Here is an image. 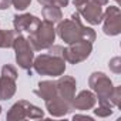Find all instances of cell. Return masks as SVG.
<instances>
[{
  "label": "cell",
  "instance_id": "cell-11",
  "mask_svg": "<svg viewBox=\"0 0 121 121\" xmlns=\"http://www.w3.org/2000/svg\"><path fill=\"white\" fill-rule=\"evenodd\" d=\"M46 105H47L48 112H50L51 115H56V117H61V115L67 114V112L73 108L71 103L66 101L64 98H61L60 95H54L53 98L47 100V101H46Z\"/></svg>",
  "mask_w": 121,
  "mask_h": 121
},
{
  "label": "cell",
  "instance_id": "cell-16",
  "mask_svg": "<svg viewBox=\"0 0 121 121\" xmlns=\"http://www.w3.org/2000/svg\"><path fill=\"white\" fill-rule=\"evenodd\" d=\"M43 17L50 23H58V22H61L63 14H61L60 7H57V6H44L43 7Z\"/></svg>",
  "mask_w": 121,
  "mask_h": 121
},
{
  "label": "cell",
  "instance_id": "cell-8",
  "mask_svg": "<svg viewBox=\"0 0 121 121\" xmlns=\"http://www.w3.org/2000/svg\"><path fill=\"white\" fill-rule=\"evenodd\" d=\"M40 19H37L33 14H22V16H14L13 24H14V30L17 33H23L27 31L29 34L33 33L36 30V27L40 24Z\"/></svg>",
  "mask_w": 121,
  "mask_h": 121
},
{
  "label": "cell",
  "instance_id": "cell-20",
  "mask_svg": "<svg viewBox=\"0 0 121 121\" xmlns=\"http://www.w3.org/2000/svg\"><path fill=\"white\" fill-rule=\"evenodd\" d=\"M31 3V0H12V4L17 10H26Z\"/></svg>",
  "mask_w": 121,
  "mask_h": 121
},
{
  "label": "cell",
  "instance_id": "cell-6",
  "mask_svg": "<svg viewBox=\"0 0 121 121\" xmlns=\"http://www.w3.org/2000/svg\"><path fill=\"white\" fill-rule=\"evenodd\" d=\"M14 50H16V61L17 64L24 69V70H29L31 66H33V58H34V50L30 44V41L27 39H24L23 36H19L13 40V46Z\"/></svg>",
  "mask_w": 121,
  "mask_h": 121
},
{
  "label": "cell",
  "instance_id": "cell-4",
  "mask_svg": "<svg viewBox=\"0 0 121 121\" xmlns=\"http://www.w3.org/2000/svg\"><path fill=\"white\" fill-rule=\"evenodd\" d=\"M88 83H90V87L97 93L100 104H104V105H108L112 108V105L110 103V94L114 90L111 80L104 73H93L90 76Z\"/></svg>",
  "mask_w": 121,
  "mask_h": 121
},
{
  "label": "cell",
  "instance_id": "cell-22",
  "mask_svg": "<svg viewBox=\"0 0 121 121\" xmlns=\"http://www.w3.org/2000/svg\"><path fill=\"white\" fill-rule=\"evenodd\" d=\"M69 4V0H51L50 6H57V7H66Z\"/></svg>",
  "mask_w": 121,
  "mask_h": 121
},
{
  "label": "cell",
  "instance_id": "cell-17",
  "mask_svg": "<svg viewBox=\"0 0 121 121\" xmlns=\"http://www.w3.org/2000/svg\"><path fill=\"white\" fill-rule=\"evenodd\" d=\"M14 33L12 30H0V47L9 48L13 46Z\"/></svg>",
  "mask_w": 121,
  "mask_h": 121
},
{
  "label": "cell",
  "instance_id": "cell-26",
  "mask_svg": "<svg viewBox=\"0 0 121 121\" xmlns=\"http://www.w3.org/2000/svg\"><path fill=\"white\" fill-rule=\"evenodd\" d=\"M39 3H41L43 6H50L51 4V0H39Z\"/></svg>",
  "mask_w": 121,
  "mask_h": 121
},
{
  "label": "cell",
  "instance_id": "cell-14",
  "mask_svg": "<svg viewBox=\"0 0 121 121\" xmlns=\"http://www.w3.org/2000/svg\"><path fill=\"white\" fill-rule=\"evenodd\" d=\"M16 93V80L2 76L0 77V100H9Z\"/></svg>",
  "mask_w": 121,
  "mask_h": 121
},
{
  "label": "cell",
  "instance_id": "cell-12",
  "mask_svg": "<svg viewBox=\"0 0 121 121\" xmlns=\"http://www.w3.org/2000/svg\"><path fill=\"white\" fill-rule=\"evenodd\" d=\"M94 104H95V95H94L91 91H87V90L81 91V93H80L77 97H74L73 101H71V105H73L74 108H77V110H81V111H86V110L93 108Z\"/></svg>",
  "mask_w": 121,
  "mask_h": 121
},
{
  "label": "cell",
  "instance_id": "cell-19",
  "mask_svg": "<svg viewBox=\"0 0 121 121\" xmlns=\"http://www.w3.org/2000/svg\"><path fill=\"white\" fill-rule=\"evenodd\" d=\"M94 112H95L98 117H108V115L112 114V110H111V107H108V105L100 104V107H98L97 110H94Z\"/></svg>",
  "mask_w": 121,
  "mask_h": 121
},
{
  "label": "cell",
  "instance_id": "cell-9",
  "mask_svg": "<svg viewBox=\"0 0 121 121\" xmlns=\"http://www.w3.org/2000/svg\"><path fill=\"white\" fill-rule=\"evenodd\" d=\"M56 86H57V95H60L69 103L73 101L76 93V80L73 77L64 76L58 81H56Z\"/></svg>",
  "mask_w": 121,
  "mask_h": 121
},
{
  "label": "cell",
  "instance_id": "cell-7",
  "mask_svg": "<svg viewBox=\"0 0 121 121\" xmlns=\"http://www.w3.org/2000/svg\"><path fill=\"white\" fill-rule=\"evenodd\" d=\"M104 26L103 30L107 36H117L121 31V12L117 6H110L103 14Z\"/></svg>",
  "mask_w": 121,
  "mask_h": 121
},
{
  "label": "cell",
  "instance_id": "cell-3",
  "mask_svg": "<svg viewBox=\"0 0 121 121\" xmlns=\"http://www.w3.org/2000/svg\"><path fill=\"white\" fill-rule=\"evenodd\" d=\"M56 39V30L53 27V23L44 20L40 22V24L36 27V30L33 33H30L29 36V41L33 47V50H43V48H48L53 46Z\"/></svg>",
  "mask_w": 121,
  "mask_h": 121
},
{
  "label": "cell",
  "instance_id": "cell-25",
  "mask_svg": "<svg viewBox=\"0 0 121 121\" xmlns=\"http://www.w3.org/2000/svg\"><path fill=\"white\" fill-rule=\"evenodd\" d=\"M91 2L95 3V4H98V6L101 7V6H105V4L108 3V0H91Z\"/></svg>",
  "mask_w": 121,
  "mask_h": 121
},
{
  "label": "cell",
  "instance_id": "cell-15",
  "mask_svg": "<svg viewBox=\"0 0 121 121\" xmlns=\"http://www.w3.org/2000/svg\"><path fill=\"white\" fill-rule=\"evenodd\" d=\"M39 97H41L44 101L53 98L54 95H57V86L53 81H41L39 84V88L34 91Z\"/></svg>",
  "mask_w": 121,
  "mask_h": 121
},
{
  "label": "cell",
  "instance_id": "cell-24",
  "mask_svg": "<svg viewBox=\"0 0 121 121\" xmlns=\"http://www.w3.org/2000/svg\"><path fill=\"white\" fill-rule=\"evenodd\" d=\"M87 2H88V0H74V6L77 7V12H78V10H80V9L84 6Z\"/></svg>",
  "mask_w": 121,
  "mask_h": 121
},
{
  "label": "cell",
  "instance_id": "cell-29",
  "mask_svg": "<svg viewBox=\"0 0 121 121\" xmlns=\"http://www.w3.org/2000/svg\"><path fill=\"white\" fill-rule=\"evenodd\" d=\"M115 2H117V3H118V2H120V0H115Z\"/></svg>",
  "mask_w": 121,
  "mask_h": 121
},
{
  "label": "cell",
  "instance_id": "cell-5",
  "mask_svg": "<svg viewBox=\"0 0 121 121\" xmlns=\"http://www.w3.org/2000/svg\"><path fill=\"white\" fill-rule=\"evenodd\" d=\"M93 50V43L80 39L74 43H70L67 48H63V58L71 64H77L86 60Z\"/></svg>",
  "mask_w": 121,
  "mask_h": 121
},
{
  "label": "cell",
  "instance_id": "cell-23",
  "mask_svg": "<svg viewBox=\"0 0 121 121\" xmlns=\"http://www.w3.org/2000/svg\"><path fill=\"white\" fill-rule=\"evenodd\" d=\"M10 4H12V0H0V10L9 9Z\"/></svg>",
  "mask_w": 121,
  "mask_h": 121
},
{
  "label": "cell",
  "instance_id": "cell-28",
  "mask_svg": "<svg viewBox=\"0 0 121 121\" xmlns=\"http://www.w3.org/2000/svg\"><path fill=\"white\" fill-rule=\"evenodd\" d=\"M0 112H2V107H0Z\"/></svg>",
  "mask_w": 121,
  "mask_h": 121
},
{
  "label": "cell",
  "instance_id": "cell-10",
  "mask_svg": "<svg viewBox=\"0 0 121 121\" xmlns=\"http://www.w3.org/2000/svg\"><path fill=\"white\" fill-rule=\"evenodd\" d=\"M78 14H81L84 17V20H87L90 24H98L103 22V10L98 4L93 3L91 0L88 2L78 10Z\"/></svg>",
  "mask_w": 121,
  "mask_h": 121
},
{
  "label": "cell",
  "instance_id": "cell-21",
  "mask_svg": "<svg viewBox=\"0 0 121 121\" xmlns=\"http://www.w3.org/2000/svg\"><path fill=\"white\" fill-rule=\"evenodd\" d=\"M110 69L114 71V73H120L121 71V58L120 57H114L111 61H110Z\"/></svg>",
  "mask_w": 121,
  "mask_h": 121
},
{
  "label": "cell",
  "instance_id": "cell-27",
  "mask_svg": "<svg viewBox=\"0 0 121 121\" xmlns=\"http://www.w3.org/2000/svg\"><path fill=\"white\" fill-rule=\"evenodd\" d=\"M77 118H84V120H93L91 117H87V115H74V120H77Z\"/></svg>",
  "mask_w": 121,
  "mask_h": 121
},
{
  "label": "cell",
  "instance_id": "cell-18",
  "mask_svg": "<svg viewBox=\"0 0 121 121\" xmlns=\"http://www.w3.org/2000/svg\"><path fill=\"white\" fill-rule=\"evenodd\" d=\"M2 76L16 80V78H17V71H16V69H14L13 66L6 64V66H3V69H2Z\"/></svg>",
  "mask_w": 121,
  "mask_h": 121
},
{
  "label": "cell",
  "instance_id": "cell-2",
  "mask_svg": "<svg viewBox=\"0 0 121 121\" xmlns=\"http://www.w3.org/2000/svg\"><path fill=\"white\" fill-rule=\"evenodd\" d=\"M33 67L41 76L58 77L66 70V60L63 57L53 56V54H43L39 56L33 61Z\"/></svg>",
  "mask_w": 121,
  "mask_h": 121
},
{
  "label": "cell",
  "instance_id": "cell-13",
  "mask_svg": "<svg viewBox=\"0 0 121 121\" xmlns=\"http://www.w3.org/2000/svg\"><path fill=\"white\" fill-rule=\"evenodd\" d=\"M29 107L30 103L22 100L19 103H16L10 111L7 112V120H23V118H29Z\"/></svg>",
  "mask_w": 121,
  "mask_h": 121
},
{
  "label": "cell",
  "instance_id": "cell-1",
  "mask_svg": "<svg viewBox=\"0 0 121 121\" xmlns=\"http://www.w3.org/2000/svg\"><path fill=\"white\" fill-rule=\"evenodd\" d=\"M57 33L61 37L63 41H66L67 44L74 43L80 39H84L90 43H93L95 40V33L93 29L83 26L81 20H80V14L78 12L74 13L71 16V20H64L60 22L58 27H57Z\"/></svg>",
  "mask_w": 121,
  "mask_h": 121
}]
</instances>
